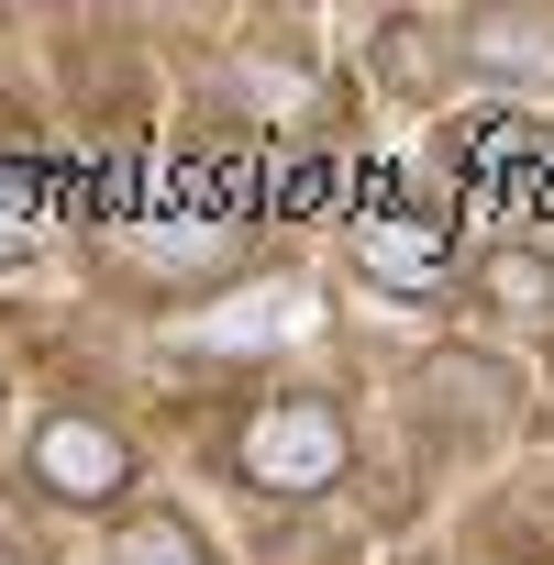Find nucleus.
<instances>
[{
  "mask_svg": "<svg viewBox=\"0 0 554 565\" xmlns=\"http://www.w3.org/2000/svg\"><path fill=\"white\" fill-rule=\"evenodd\" d=\"M222 477L266 510H322L355 477V399L322 377H277L222 422Z\"/></svg>",
  "mask_w": 554,
  "mask_h": 565,
  "instance_id": "1",
  "label": "nucleus"
},
{
  "mask_svg": "<svg viewBox=\"0 0 554 565\" xmlns=\"http://www.w3.org/2000/svg\"><path fill=\"white\" fill-rule=\"evenodd\" d=\"M23 488L45 510H122L145 488V455H134V433L100 399H56L34 422V444H23Z\"/></svg>",
  "mask_w": 554,
  "mask_h": 565,
  "instance_id": "2",
  "label": "nucleus"
},
{
  "mask_svg": "<svg viewBox=\"0 0 554 565\" xmlns=\"http://www.w3.org/2000/svg\"><path fill=\"white\" fill-rule=\"evenodd\" d=\"M510 411H521V366L488 344H444L411 366V422H444L477 444V433H510Z\"/></svg>",
  "mask_w": 554,
  "mask_h": 565,
  "instance_id": "3",
  "label": "nucleus"
},
{
  "mask_svg": "<svg viewBox=\"0 0 554 565\" xmlns=\"http://www.w3.org/2000/svg\"><path fill=\"white\" fill-rule=\"evenodd\" d=\"M477 322H499V333H554V255L543 244H477L466 255V289H455Z\"/></svg>",
  "mask_w": 554,
  "mask_h": 565,
  "instance_id": "4",
  "label": "nucleus"
},
{
  "mask_svg": "<svg viewBox=\"0 0 554 565\" xmlns=\"http://www.w3.org/2000/svg\"><path fill=\"white\" fill-rule=\"evenodd\" d=\"M455 67H466V12H388L377 23V78L399 100H433Z\"/></svg>",
  "mask_w": 554,
  "mask_h": 565,
  "instance_id": "5",
  "label": "nucleus"
},
{
  "mask_svg": "<svg viewBox=\"0 0 554 565\" xmlns=\"http://www.w3.org/2000/svg\"><path fill=\"white\" fill-rule=\"evenodd\" d=\"M466 67L510 89H554V12H466Z\"/></svg>",
  "mask_w": 554,
  "mask_h": 565,
  "instance_id": "6",
  "label": "nucleus"
},
{
  "mask_svg": "<svg viewBox=\"0 0 554 565\" xmlns=\"http://www.w3.org/2000/svg\"><path fill=\"white\" fill-rule=\"evenodd\" d=\"M100 565H211V543H200V521H189V510H122Z\"/></svg>",
  "mask_w": 554,
  "mask_h": 565,
  "instance_id": "7",
  "label": "nucleus"
},
{
  "mask_svg": "<svg viewBox=\"0 0 554 565\" xmlns=\"http://www.w3.org/2000/svg\"><path fill=\"white\" fill-rule=\"evenodd\" d=\"M0 565H34V554H0Z\"/></svg>",
  "mask_w": 554,
  "mask_h": 565,
  "instance_id": "8",
  "label": "nucleus"
},
{
  "mask_svg": "<svg viewBox=\"0 0 554 565\" xmlns=\"http://www.w3.org/2000/svg\"><path fill=\"white\" fill-rule=\"evenodd\" d=\"M543 366H554V333H543Z\"/></svg>",
  "mask_w": 554,
  "mask_h": 565,
  "instance_id": "9",
  "label": "nucleus"
}]
</instances>
